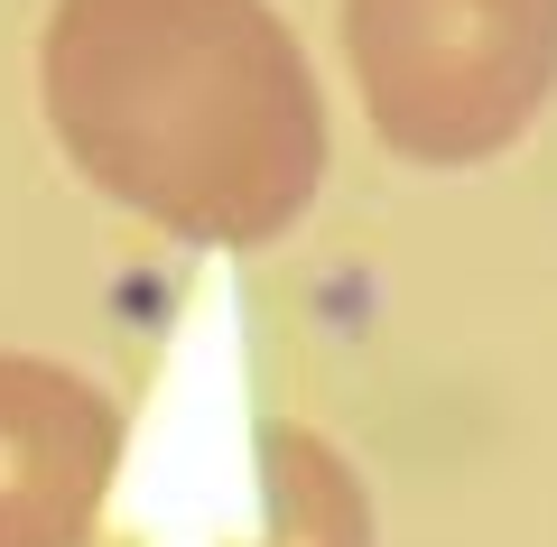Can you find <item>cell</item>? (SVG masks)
<instances>
[{"instance_id": "obj_1", "label": "cell", "mask_w": 557, "mask_h": 547, "mask_svg": "<svg viewBox=\"0 0 557 547\" xmlns=\"http://www.w3.org/2000/svg\"><path fill=\"white\" fill-rule=\"evenodd\" d=\"M38 94L65 158L177 241L251 251L317 204L325 102L270 0H57Z\"/></svg>"}, {"instance_id": "obj_2", "label": "cell", "mask_w": 557, "mask_h": 547, "mask_svg": "<svg viewBox=\"0 0 557 547\" xmlns=\"http://www.w3.org/2000/svg\"><path fill=\"white\" fill-rule=\"evenodd\" d=\"M362 112L418 167H483L557 94V0H344Z\"/></svg>"}, {"instance_id": "obj_3", "label": "cell", "mask_w": 557, "mask_h": 547, "mask_svg": "<svg viewBox=\"0 0 557 547\" xmlns=\"http://www.w3.org/2000/svg\"><path fill=\"white\" fill-rule=\"evenodd\" d=\"M121 473V409L65 362L0 352V547H84Z\"/></svg>"}, {"instance_id": "obj_4", "label": "cell", "mask_w": 557, "mask_h": 547, "mask_svg": "<svg viewBox=\"0 0 557 547\" xmlns=\"http://www.w3.org/2000/svg\"><path fill=\"white\" fill-rule=\"evenodd\" d=\"M260 473H270V510L251 547H372V501L317 427H270Z\"/></svg>"}]
</instances>
